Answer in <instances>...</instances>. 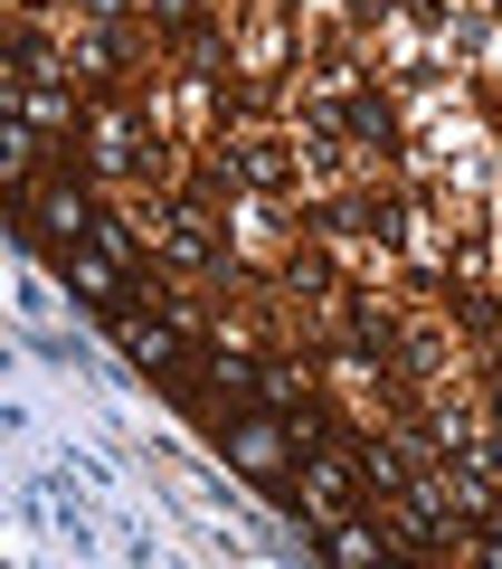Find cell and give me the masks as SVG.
Returning <instances> with one entry per match:
<instances>
[{
    "label": "cell",
    "instance_id": "1",
    "mask_svg": "<svg viewBox=\"0 0 502 569\" xmlns=\"http://www.w3.org/2000/svg\"><path fill=\"white\" fill-rule=\"evenodd\" d=\"M238 466H247V475H275V466H284L275 427H238Z\"/></svg>",
    "mask_w": 502,
    "mask_h": 569
},
{
    "label": "cell",
    "instance_id": "2",
    "mask_svg": "<svg viewBox=\"0 0 502 569\" xmlns=\"http://www.w3.org/2000/svg\"><path fill=\"white\" fill-rule=\"evenodd\" d=\"M123 342H133V361H152V370H171V361H181V342H171L161 323H133Z\"/></svg>",
    "mask_w": 502,
    "mask_h": 569
}]
</instances>
